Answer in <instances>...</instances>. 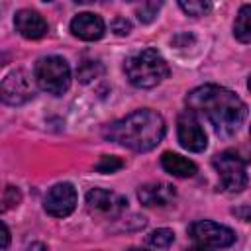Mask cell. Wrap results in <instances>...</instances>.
Wrapping results in <instances>:
<instances>
[{"label": "cell", "mask_w": 251, "mask_h": 251, "mask_svg": "<svg viewBox=\"0 0 251 251\" xmlns=\"http://www.w3.org/2000/svg\"><path fill=\"white\" fill-rule=\"evenodd\" d=\"M186 104L190 112L196 116L202 114L222 135L235 133L247 116L245 102L231 90L218 84H204L194 88L186 96Z\"/></svg>", "instance_id": "6da1fadb"}, {"label": "cell", "mask_w": 251, "mask_h": 251, "mask_svg": "<svg viewBox=\"0 0 251 251\" xmlns=\"http://www.w3.org/2000/svg\"><path fill=\"white\" fill-rule=\"evenodd\" d=\"M165 135V120L161 114L143 108L127 114L126 118L112 122L104 129V137L116 141L131 151L143 153L161 143Z\"/></svg>", "instance_id": "7a4b0ae2"}, {"label": "cell", "mask_w": 251, "mask_h": 251, "mask_svg": "<svg viewBox=\"0 0 251 251\" xmlns=\"http://www.w3.org/2000/svg\"><path fill=\"white\" fill-rule=\"evenodd\" d=\"M126 75L133 86L153 88L169 76V65L155 49H143L126 59Z\"/></svg>", "instance_id": "3957f363"}, {"label": "cell", "mask_w": 251, "mask_h": 251, "mask_svg": "<svg viewBox=\"0 0 251 251\" xmlns=\"http://www.w3.org/2000/svg\"><path fill=\"white\" fill-rule=\"evenodd\" d=\"M33 78H35V82L39 84L41 90H45L49 94H55V96H61L71 86L69 63L63 57H57V55L41 57L35 63Z\"/></svg>", "instance_id": "277c9868"}, {"label": "cell", "mask_w": 251, "mask_h": 251, "mask_svg": "<svg viewBox=\"0 0 251 251\" xmlns=\"http://www.w3.org/2000/svg\"><path fill=\"white\" fill-rule=\"evenodd\" d=\"M214 167L227 192H241L247 186V165L235 151H222L216 155Z\"/></svg>", "instance_id": "5b68a950"}, {"label": "cell", "mask_w": 251, "mask_h": 251, "mask_svg": "<svg viewBox=\"0 0 251 251\" xmlns=\"http://www.w3.org/2000/svg\"><path fill=\"white\" fill-rule=\"evenodd\" d=\"M190 237L196 241V245L210 247V249L229 247L235 241V233L229 227H226L222 224H216V222H210V220L194 222L190 226Z\"/></svg>", "instance_id": "8992f818"}, {"label": "cell", "mask_w": 251, "mask_h": 251, "mask_svg": "<svg viewBox=\"0 0 251 251\" xmlns=\"http://www.w3.org/2000/svg\"><path fill=\"white\" fill-rule=\"evenodd\" d=\"M35 94L31 76L25 71H14L0 82V102L8 106H20L31 100Z\"/></svg>", "instance_id": "52a82bcc"}, {"label": "cell", "mask_w": 251, "mask_h": 251, "mask_svg": "<svg viewBox=\"0 0 251 251\" xmlns=\"http://www.w3.org/2000/svg\"><path fill=\"white\" fill-rule=\"evenodd\" d=\"M176 135H178V143L194 153H200L206 149V131L202 129V124L198 120V116L190 110H184L178 120H176Z\"/></svg>", "instance_id": "ba28073f"}, {"label": "cell", "mask_w": 251, "mask_h": 251, "mask_svg": "<svg viewBox=\"0 0 251 251\" xmlns=\"http://www.w3.org/2000/svg\"><path fill=\"white\" fill-rule=\"evenodd\" d=\"M43 208L53 218H67L76 208V190L71 182H59L45 194Z\"/></svg>", "instance_id": "9c48e42d"}, {"label": "cell", "mask_w": 251, "mask_h": 251, "mask_svg": "<svg viewBox=\"0 0 251 251\" xmlns=\"http://www.w3.org/2000/svg\"><path fill=\"white\" fill-rule=\"evenodd\" d=\"M86 208L92 214L118 216L127 208V200L118 192H112L106 188H92L86 194Z\"/></svg>", "instance_id": "30bf717a"}, {"label": "cell", "mask_w": 251, "mask_h": 251, "mask_svg": "<svg viewBox=\"0 0 251 251\" xmlns=\"http://www.w3.org/2000/svg\"><path fill=\"white\" fill-rule=\"evenodd\" d=\"M16 31L25 39H39L47 33V22L35 10H20L14 16Z\"/></svg>", "instance_id": "8fae6325"}, {"label": "cell", "mask_w": 251, "mask_h": 251, "mask_svg": "<svg viewBox=\"0 0 251 251\" xmlns=\"http://www.w3.org/2000/svg\"><path fill=\"white\" fill-rule=\"evenodd\" d=\"M104 20L92 12H82L78 16L73 18L71 22V31L73 35H76L78 39H84V41H96L104 35Z\"/></svg>", "instance_id": "7c38bea8"}, {"label": "cell", "mask_w": 251, "mask_h": 251, "mask_svg": "<svg viewBox=\"0 0 251 251\" xmlns=\"http://www.w3.org/2000/svg\"><path fill=\"white\" fill-rule=\"evenodd\" d=\"M176 190L173 184L167 182H149L139 186L137 190V198L143 206H167L175 200Z\"/></svg>", "instance_id": "4fadbf2b"}, {"label": "cell", "mask_w": 251, "mask_h": 251, "mask_svg": "<svg viewBox=\"0 0 251 251\" xmlns=\"http://www.w3.org/2000/svg\"><path fill=\"white\" fill-rule=\"evenodd\" d=\"M161 165L167 173H171L173 176H178V178H188V176L196 175V165L178 153H171V151L163 153Z\"/></svg>", "instance_id": "5bb4252c"}, {"label": "cell", "mask_w": 251, "mask_h": 251, "mask_svg": "<svg viewBox=\"0 0 251 251\" xmlns=\"http://www.w3.org/2000/svg\"><path fill=\"white\" fill-rule=\"evenodd\" d=\"M233 33L241 43H249L251 41V6L245 4L241 6L235 24H233Z\"/></svg>", "instance_id": "9a60e30c"}, {"label": "cell", "mask_w": 251, "mask_h": 251, "mask_svg": "<svg viewBox=\"0 0 251 251\" xmlns=\"http://www.w3.org/2000/svg\"><path fill=\"white\" fill-rule=\"evenodd\" d=\"M175 241V233L167 227H161V229H155L153 233H149L147 237V243L153 247V249H167L171 247Z\"/></svg>", "instance_id": "2e32d148"}, {"label": "cell", "mask_w": 251, "mask_h": 251, "mask_svg": "<svg viewBox=\"0 0 251 251\" xmlns=\"http://www.w3.org/2000/svg\"><path fill=\"white\" fill-rule=\"evenodd\" d=\"M178 6H180V10L182 12H186L188 16H204L206 12H210L212 10V4L210 2H202V0H188V2H178Z\"/></svg>", "instance_id": "e0dca14e"}, {"label": "cell", "mask_w": 251, "mask_h": 251, "mask_svg": "<svg viewBox=\"0 0 251 251\" xmlns=\"http://www.w3.org/2000/svg\"><path fill=\"white\" fill-rule=\"evenodd\" d=\"M122 167H124V161H122L120 157H114V155H104V157L96 163V171H98V173H104V175L116 173V171H120Z\"/></svg>", "instance_id": "ac0fdd59"}, {"label": "cell", "mask_w": 251, "mask_h": 251, "mask_svg": "<svg viewBox=\"0 0 251 251\" xmlns=\"http://www.w3.org/2000/svg\"><path fill=\"white\" fill-rule=\"evenodd\" d=\"M159 8H161V2H143V4L137 8V18H139V22H143V24L153 22L155 16H157V12H159Z\"/></svg>", "instance_id": "d6986e66"}, {"label": "cell", "mask_w": 251, "mask_h": 251, "mask_svg": "<svg viewBox=\"0 0 251 251\" xmlns=\"http://www.w3.org/2000/svg\"><path fill=\"white\" fill-rule=\"evenodd\" d=\"M100 73H102V65H100V63H94V61H88V63H84V65L78 69V78H80L82 82H88V80L96 78Z\"/></svg>", "instance_id": "ffe728a7"}, {"label": "cell", "mask_w": 251, "mask_h": 251, "mask_svg": "<svg viewBox=\"0 0 251 251\" xmlns=\"http://www.w3.org/2000/svg\"><path fill=\"white\" fill-rule=\"evenodd\" d=\"M112 27H114V31H116L118 35H127V33L131 31V24H129L126 18H116L114 24H112Z\"/></svg>", "instance_id": "44dd1931"}, {"label": "cell", "mask_w": 251, "mask_h": 251, "mask_svg": "<svg viewBox=\"0 0 251 251\" xmlns=\"http://www.w3.org/2000/svg\"><path fill=\"white\" fill-rule=\"evenodd\" d=\"M10 245V231H8V227L0 222V249H6Z\"/></svg>", "instance_id": "7402d4cb"}, {"label": "cell", "mask_w": 251, "mask_h": 251, "mask_svg": "<svg viewBox=\"0 0 251 251\" xmlns=\"http://www.w3.org/2000/svg\"><path fill=\"white\" fill-rule=\"evenodd\" d=\"M188 251H212L210 247H202V245H194V247H190Z\"/></svg>", "instance_id": "603a6c76"}, {"label": "cell", "mask_w": 251, "mask_h": 251, "mask_svg": "<svg viewBox=\"0 0 251 251\" xmlns=\"http://www.w3.org/2000/svg\"><path fill=\"white\" fill-rule=\"evenodd\" d=\"M29 251H47V249H45L41 243H35V245H31V247H29Z\"/></svg>", "instance_id": "cb8c5ba5"}, {"label": "cell", "mask_w": 251, "mask_h": 251, "mask_svg": "<svg viewBox=\"0 0 251 251\" xmlns=\"http://www.w3.org/2000/svg\"><path fill=\"white\" fill-rule=\"evenodd\" d=\"M129 251H145V249H137V247H131Z\"/></svg>", "instance_id": "d4e9b609"}]
</instances>
